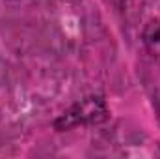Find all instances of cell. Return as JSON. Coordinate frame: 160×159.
<instances>
[{
    "mask_svg": "<svg viewBox=\"0 0 160 159\" xmlns=\"http://www.w3.org/2000/svg\"><path fill=\"white\" fill-rule=\"evenodd\" d=\"M143 41H145V47L153 54L160 56V21H153L147 25L143 32Z\"/></svg>",
    "mask_w": 160,
    "mask_h": 159,
    "instance_id": "obj_1",
    "label": "cell"
}]
</instances>
